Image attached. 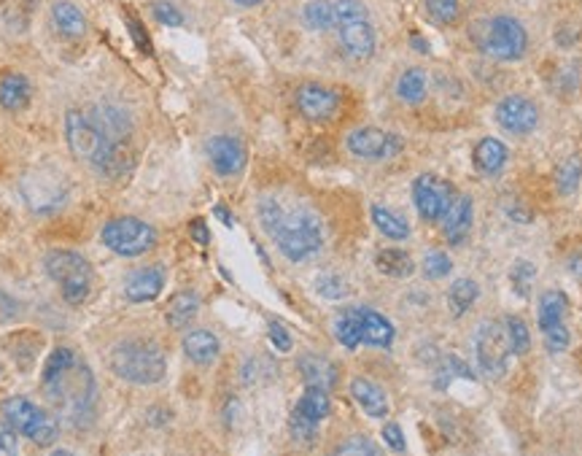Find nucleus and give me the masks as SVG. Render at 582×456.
Masks as SVG:
<instances>
[{"label":"nucleus","instance_id":"obj_9","mask_svg":"<svg viewBox=\"0 0 582 456\" xmlns=\"http://www.w3.org/2000/svg\"><path fill=\"white\" fill-rule=\"evenodd\" d=\"M100 238L119 257H141V254L154 249L157 230L152 224L135 219V216H119V219H111L103 227Z\"/></svg>","mask_w":582,"mask_h":456},{"label":"nucleus","instance_id":"obj_30","mask_svg":"<svg viewBox=\"0 0 582 456\" xmlns=\"http://www.w3.org/2000/svg\"><path fill=\"white\" fill-rule=\"evenodd\" d=\"M426 90H429V76L423 68H407L399 82H396V95L399 101L410 103V106H418L423 98H426Z\"/></svg>","mask_w":582,"mask_h":456},{"label":"nucleus","instance_id":"obj_26","mask_svg":"<svg viewBox=\"0 0 582 456\" xmlns=\"http://www.w3.org/2000/svg\"><path fill=\"white\" fill-rule=\"evenodd\" d=\"M90 117L103 130V136L111 141H125V136H130V119L117 106H95L90 111Z\"/></svg>","mask_w":582,"mask_h":456},{"label":"nucleus","instance_id":"obj_23","mask_svg":"<svg viewBox=\"0 0 582 456\" xmlns=\"http://www.w3.org/2000/svg\"><path fill=\"white\" fill-rule=\"evenodd\" d=\"M222 351L219 338L211 329H192L184 338V354L195 362V364H213L216 356Z\"/></svg>","mask_w":582,"mask_h":456},{"label":"nucleus","instance_id":"obj_36","mask_svg":"<svg viewBox=\"0 0 582 456\" xmlns=\"http://www.w3.org/2000/svg\"><path fill=\"white\" fill-rule=\"evenodd\" d=\"M76 362H79V359H76V354H74L71 348H65V346H63V348H55L52 356L47 359V367H44V386L52 383L55 378H60L63 373H68L71 367H76Z\"/></svg>","mask_w":582,"mask_h":456},{"label":"nucleus","instance_id":"obj_34","mask_svg":"<svg viewBox=\"0 0 582 456\" xmlns=\"http://www.w3.org/2000/svg\"><path fill=\"white\" fill-rule=\"evenodd\" d=\"M302 25L308 31H332L334 28V4L332 0H310L302 9Z\"/></svg>","mask_w":582,"mask_h":456},{"label":"nucleus","instance_id":"obj_3","mask_svg":"<svg viewBox=\"0 0 582 456\" xmlns=\"http://www.w3.org/2000/svg\"><path fill=\"white\" fill-rule=\"evenodd\" d=\"M44 389L55 399V405L63 410V416L74 421V426H87L95 410V378L87 364L76 362V367L55 378Z\"/></svg>","mask_w":582,"mask_h":456},{"label":"nucleus","instance_id":"obj_15","mask_svg":"<svg viewBox=\"0 0 582 456\" xmlns=\"http://www.w3.org/2000/svg\"><path fill=\"white\" fill-rule=\"evenodd\" d=\"M297 109H300V114L305 117V119H310V122H326V119H332L334 114H337V109H340V95L334 92V90H329V87H324V84H302L300 90H297Z\"/></svg>","mask_w":582,"mask_h":456},{"label":"nucleus","instance_id":"obj_48","mask_svg":"<svg viewBox=\"0 0 582 456\" xmlns=\"http://www.w3.org/2000/svg\"><path fill=\"white\" fill-rule=\"evenodd\" d=\"M267 329H270V343H273L278 351H283V354L291 351V335H289V329H286L281 321H270Z\"/></svg>","mask_w":582,"mask_h":456},{"label":"nucleus","instance_id":"obj_16","mask_svg":"<svg viewBox=\"0 0 582 456\" xmlns=\"http://www.w3.org/2000/svg\"><path fill=\"white\" fill-rule=\"evenodd\" d=\"M208 152V160H211V168L219 173V176H238L243 168H246V146L232 138V136H213L205 146Z\"/></svg>","mask_w":582,"mask_h":456},{"label":"nucleus","instance_id":"obj_13","mask_svg":"<svg viewBox=\"0 0 582 456\" xmlns=\"http://www.w3.org/2000/svg\"><path fill=\"white\" fill-rule=\"evenodd\" d=\"M404 141L378 127H356L345 136V149L361 160H391L402 152Z\"/></svg>","mask_w":582,"mask_h":456},{"label":"nucleus","instance_id":"obj_31","mask_svg":"<svg viewBox=\"0 0 582 456\" xmlns=\"http://www.w3.org/2000/svg\"><path fill=\"white\" fill-rule=\"evenodd\" d=\"M477 297H480V286L472 278H456L447 289V308L453 319H461L474 305Z\"/></svg>","mask_w":582,"mask_h":456},{"label":"nucleus","instance_id":"obj_33","mask_svg":"<svg viewBox=\"0 0 582 456\" xmlns=\"http://www.w3.org/2000/svg\"><path fill=\"white\" fill-rule=\"evenodd\" d=\"M334 338L345 348H356L361 343V308H348L334 319Z\"/></svg>","mask_w":582,"mask_h":456},{"label":"nucleus","instance_id":"obj_29","mask_svg":"<svg viewBox=\"0 0 582 456\" xmlns=\"http://www.w3.org/2000/svg\"><path fill=\"white\" fill-rule=\"evenodd\" d=\"M375 267L378 273L388 278H410L415 270V262L404 249H380L375 257Z\"/></svg>","mask_w":582,"mask_h":456},{"label":"nucleus","instance_id":"obj_1","mask_svg":"<svg viewBox=\"0 0 582 456\" xmlns=\"http://www.w3.org/2000/svg\"><path fill=\"white\" fill-rule=\"evenodd\" d=\"M259 222L278 251L291 262H308L324 249V224L305 206L286 208L281 200L265 197L259 203Z\"/></svg>","mask_w":582,"mask_h":456},{"label":"nucleus","instance_id":"obj_51","mask_svg":"<svg viewBox=\"0 0 582 456\" xmlns=\"http://www.w3.org/2000/svg\"><path fill=\"white\" fill-rule=\"evenodd\" d=\"M504 214H507L512 222H523V224H528V222H531V211H528L526 206H520V203H507Z\"/></svg>","mask_w":582,"mask_h":456},{"label":"nucleus","instance_id":"obj_39","mask_svg":"<svg viewBox=\"0 0 582 456\" xmlns=\"http://www.w3.org/2000/svg\"><path fill=\"white\" fill-rule=\"evenodd\" d=\"M421 267H423V276L431 278V281H439V278H445V276L453 273V262H450V257H447L445 251H439V249L426 251Z\"/></svg>","mask_w":582,"mask_h":456},{"label":"nucleus","instance_id":"obj_49","mask_svg":"<svg viewBox=\"0 0 582 456\" xmlns=\"http://www.w3.org/2000/svg\"><path fill=\"white\" fill-rule=\"evenodd\" d=\"M383 440H386V445H391L396 453H402L404 451V434H402V426L399 424H386L383 426Z\"/></svg>","mask_w":582,"mask_h":456},{"label":"nucleus","instance_id":"obj_2","mask_svg":"<svg viewBox=\"0 0 582 456\" xmlns=\"http://www.w3.org/2000/svg\"><path fill=\"white\" fill-rule=\"evenodd\" d=\"M111 370L130 383H160L168 373V359L154 340L133 338L111 351Z\"/></svg>","mask_w":582,"mask_h":456},{"label":"nucleus","instance_id":"obj_55","mask_svg":"<svg viewBox=\"0 0 582 456\" xmlns=\"http://www.w3.org/2000/svg\"><path fill=\"white\" fill-rule=\"evenodd\" d=\"M410 44H413L418 52H429V47H426V41H423L421 36H413V39H410Z\"/></svg>","mask_w":582,"mask_h":456},{"label":"nucleus","instance_id":"obj_10","mask_svg":"<svg viewBox=\"0 0 582 456\" xmlns=\"http://www.w3.org/2000/svg\"><path fill=\"white\" fill-rule=\"evenodd\" d=\"M472 346H474L477 364H480V370H482L488 378L504 375L507 359H509V354H512L507 329H501L496 321H482V324L474 329V343H472Z\"/></svg>","mask_w":582,"mask_h":456},{"label":"nucleus","instance_id":"obj_12","mask_svg":"<svg viewBox=\"0 0 582 456\" xmlns=\"http://www.w3.org/2000/svg\"><path fill=\"white\" fill-rule=\"evenodd\" d=\"M453 189L445 179L434 173H421L413 181V200L423 222H439L453 203Z\"/></svg>","mask_w":582,"mask_h":456},{"label":"nucleus","instance_id":"obj_24","mask_svg":"<svg viewBox=\"0 0 582 456\" xmlns=\"http://www.w3.org/2000/svg\"><path fill=\"white\" fill-rule=\"evenodd\" d=\"M507 157H509V152L499 138H482L474 149V168L485 176H496L504 171Z\"/></svg>","mask_w":582,"mask_h":456},{"label":"nucleus","instance_id":"obj_4","mask_svg":"<svg viewBox=\"0 0 582 456\" xmlns=\"http://www.w3.org/2000/svg\"><path fill=\"white\" fill-rule=\"evenodd\" d=\"M334 28L345 57L369 60L375 55V28L361 0H334Z\"/></svg>","mask_w":582,"mask_h":456},{"label":"nucleus","instance_id":"obj_7","mask_svg":"<svg viewBox=\"0 0 582 456\" xmlns=\"http://www.w3.org/2000/svg\"><path fill=\"white\" fill-rule=\"evenodd\" d=\"M65 138H68V146H71L74 157L84 160V162H92L98 171L109 160L111 149L119 144V141L106 138L103 130L92 122V117L84 114V111H76V109H71L65 114Z\"/></svg>","mask_w":582,"mask_h":456},{"label":"nucleus","instance_id":"obj_35","mask_svg":"<svg viewBox=\"0 0 582 456\" xmlns=\"http://www.w3.org/2000/svg\"><path fill=\"white\" fill-rule=\"evenodd\" d=\"M372 222L391 241H404L410 235V224L399 214H394V211H388L383 206H372Z\"/></svg>","mask_w":582,"mask_h":456},{"label":"nucleus","instance_id":"obj_19","mask_svg":"<svg viewBox=\"0 0 582 456\" xmlns=\"http://www.w3.org/2000/svg\"><path fill=\"white\" fill-rule=\"evenodd\" d=\"M472 219H474L472 197L469 195H456L453 203H450V208L442 216V227H445L442 232H445L447 243L458 246L469 235V230H472Z\"/></svg>","mask_w":582,"mask_h":456},{"label":"nucleus","instance_id":"obj_20","mask_svg":"<svg viewBox=\"0 0 582 456\" xmlns=\"http://www.w3.org/2000/svg\"><path fill=\"white\" fill-rule=\"evenodd\" d=\"M351 397L372 418H383L388 413V397H386V391L375 381H369V378H353L351 381Z\"/></svg>","mask_w":582,"mask_h":456},{"label":"nucleus","instance_id":"obj_21","mask_svg":"<svg viewBox=\"0 0 582 456\" xmlns=\"http://www.w3.org/2000/svg\"><path fill=\"white\" fill-rule=\"evenodd\" d=\"M52 25L60 36L76 41L87 33V17L82 14V9L71 0H57L52 6Z\"/></svg>","mask_w":582,"mask_h":456},{"label":"nucleus","instance_id":"obj_32","mask_svg":"<svg viewBox=\"0 0 582 456\" xmlns=\"http://www.w3.org/2000/svg\"><path fill=\"white\" fill-rule=\"evenodd\" d=\"M300 416H305V418H310V421H316V424H321L326 416H329V410H332V402H329V394H326V389H318V386H308L305 391H302V397H300V402H297V408H294Z\"/></svg>","mask_w":582,"mask_h":456},{"label":"nucleus","instance_id":"obj_42","mask_svg":"<svg viewBox=\"0 0 582 456\" xmlns=\"http://www.w3.org/2000/svg\"><path fill=\"white\" fill-rule=\"evenodd\" d=\"M534 273H536V267H534L531 262H526V259L512 267L509 281H512V289L517 292V297H528L531 284H534Z\"/></svg>","mask_w":582,"mask_h":456},{"label":"nucleus","instance_id":"obj_6","mask_svg":"<svg viewBox=\"0 0 582 456\" xmlns=\"http://www.w3.org/2000/svg\"><path fill=\"white\" fill-rule=\"evenodd\" d=\"M44 267L60 284L68 305H82L87 300L92 289V265L82 254L68 251V249H55L47 254Z\"/></svg>","mask_w":582,"mask_h":456},{"label":"nucleus","instance_id":"obj_40","mask_svg":"<svg viewBox=\"0 0 582 456\" xmlns=\"http://www.w3.org/2000/svg\"><path fill=\"white\" fill-rule=\"evenodd\" d=\"M332 456H383V453H380V448H378L369 437L356 434V437L343 440V443L332 451Z\"/></svg>","mask_w":582,"mask_h":456},{"label":"nucleus","instance_id":"obj_50","mask_svg":"<svg viewBox=\"0 0 582 456\" xmlns=\"http://www.w3.org/2000/svg\"><path fill=\"white\" fill-rule=\"evenodd\" d=\"M127 28H130V33H133V39H135L138 49H141V52H152V44H149V39H146V31H143V25H141L138 20H127Z\"/></svg>","mask_w":582,"mask_h":456},{"label":"nucleus","instance_id":"obj_18","mask_svg":"<svg viewBox=\"0 0 582 456\" xmlns=\"http://www.w3.org/2000/svg\"><path fill=\"white\" fill-rule=\"evenodd\" d=\"M162 286H165V270L160 265H152V267H141L135 270L127 284H125V294L130 303H152L162 294Z\"/></svg>","mask_w":582,"mask_h":456},{"label":"nucleus","instance_id":"obj_17","mask_svg":"<svg viewBox=\"0 0 582 456\" xmlns=\"http://www.w3.org/2000/svg\"><path fill=\"white\" fill-rule=\"evenodd\" d=\"M22 195L28 200V206L39 214H47V211H55L63 206L65 200V187L47 176V173H33L30 179L22 181Z\"/></svg>","mask_w":582,"mask_h":456},{"label":"nucleus","instance_id":"obj_45","mask_svg":"<svg viewBox=\"0 0 582 456\" xmlns=\"http://www.w3.org/2000/svg\"><path fill=\"white\" fill-rule=\"evenodd\" d=\"M291 434H294V440H300V443H313L316 434H318V424L310 421V418H305V416H300V413L294 410V413H291Z\"/></svg>","mask_w":582,"mask_h":456},{"label":"nucleus","instance_id":"obj_41","mask_svg":"<svg viewBox=\"0 0 582 456\" xmlns=\"http://www.w3.org/2000/svg\"><path fill=\"white\" fill-rule=\"evenodd\" d=\"M316 292H318L321 297H326V300H343V297L348 294V284H345V278L337 276V273H321V276L316 278Z\"/></svg>","mask_w":582,"mask_h":456},{"label":"nucleus","instance_id":"obj_5","mask_svg":"<svg viewBox=\"0 0 582 456\" xmlns=\"http://www.w3.org/2000/svg\"><path fill=\"white\" fill-rule=\"evenodd\" d=\"M474 41L488 57L501 60V63L520 60L526 55V47H528L526 28L509 14H496V17L480 22L474 28Z\"/></svg>","mask_w":582,"mask_h":456},{"label":"nucleus","instance_id":"obj_57","mask_svg":"<svg viewBox=\"0 0 582 456\" xmlns=\"http://www.w3.org/2000/svg\"><path fill=\"white\" fill-rule=\"evenodd\" d=\"M49 456H74L71 451H65V448H57V451H52Z\"/></svg>","mask_w":582,"mask_h":456},{"label":"nucleus","instance_id":"obj_46","mask_svg":"<svg viewBox=\"0 0 582 456\" xmlns=\"http://www.w3.org/2000/svg\"><path fill=\"white\" fill-rule=\"evenodd\" d=\"M0 456H20L17 429H14L6 418L0 421Z\"/></svg>","mask_w":582,"mask_h":456},{"label":"nucleus","instance_id":"obj_22","mask_svg":"<svg viewBox=\"0 0 582 456\" xmlns=\"http://www.w3.org/2000/svg\"><path fill=\"white\" fill-rule=\"evenodd\" d=\"M394 324L372 311V308H361V343L367 346H375V348H388L394 343Z\"/></svg>","mask_w":582,"mask_h":456},{"label":"nucleus","instance_id":"obj_14","mask_svg":"<svg viewBox=\"0 0 582 456\" xmlns=\"http://www.w3.org/2000/svg\"><path fill=\"white\" fill-rule=\"evenodd\" d=\"M496 122L509 136H528L539 125V111L528 98L509 95L496 106Z\"/></svg>","mask_w":582,"mask_h":456},{"label":"nucleus","instance_id":"obj_43","mask_svg":"<svg viewBox=\"0 0 582 456\" xmlns=\"http://www.w3.org/2000/svg\"><path fill=\"white\" fill-rule=\"evenodd\" d=\"M426 9L439 25H450L458 20V0H426Z\"/></svg>","mask_w":582,"mask_h":456},{"label":"nucleus","instance_id":"obj_38","mask_svg":"<svg viewBox=\"0 0 582 456\" xmlns=\"http://www.w3.org/2000/svg\"><path fill=\"white\" fill-rule=\"evenodd\" d=\"M507 338H509V348H512L515 356L528 354V348H531V332H528V324L520 316H509L507 319Z\"/></svg>","mask_w":582,"mask_h":456},{"label":"nucleus","instance_id":"obj_52","mask_svg":"<svg viewBox=\"0 0 582 456\" xmlns=\"http://www.w3.org/2000/svg\"><path fill=\"white\" fill-rule=\"evenodd\" d=\"M192 235H195V241H200V243H208V241H211V235H208L203 219H195V222H192Z\"/></svg>","mask_w":582,"mask_h":456},{"label":"nucleus","instance_id":"obj_8","mask_svg":"<svg viewBox=\"0 0 582 456\" xmlns=\"http://www.w3.org/2000/svg\"><path fill=\"white\" fill-rule=\"evenodd\" d=\"M4 418L36 445H52L60 432L57 421L44 408L33 405L28 397H9L4 402Z\"/></svg>","mask_w":582,"mask_h":456},{"label":"nucleus","instance_id":"obj_25","mask_svg":"<svg viewBox=\"0 0 582 456\" xmlns=\"http://www.w3.org/2000/svg\"><path fill=\"white\" fill-rule=\"evenodd\" d=\"M297 367H300V373H302V378H305L308 386L332 389L334 381H337V370H334V364H332L329 359H324V356L305 354V356H300Z\"/></svg>","mask_w":582,"mask_h":456},{"label":"nucleus","instance_id":"obj_56","mask_svg":"<svg viewBox=\"0 0 582 456\" xmlns=\"http://www.w3.org/2000/svg\"><path fill=\"white\" fill-rule=\"evenodd\" d=\"M238 6H246V9H254V6H259V4H265V0H235Z\"/></svg>","mask_w":582,"mask_h":456},{"label":"nucleus","instance_id":"obj_28","mask_svg":"<svg viewBox=\"0 0 582 456\" xmlns=\"http://www.w3.org/2000/svg\"><path fill=\"white\" fill-rule=\"evenodd\" d=\"M197 311H200V297H197V292H178V294L168 303V308H165V321H168V327H173V329H184V327H189V321L197 316Z\"/></svg>","mask_w":582,"mask_h":456},{"label":"nucleus","instance_id":"obj_47","mask_svg":"<svg viewBox=\"0 0 582 456\" xmlns=\"http://www.w3.org/2000/svg\"><path fill=\"white\" fill-rule=\"evenodd\" d=\"M447 378H466V381H472L474 373L466 367L464 359H458V356H445V370H442V375H439V386H445Z\"/></svg>","mask_w":582,"mask_h":456},{"label":"nucleus","instance_id":"obj_54","mask_svg":"<svg viewBox=\"0 0 582 456\" xmlns=\"http://www.w3.org/2000/svg\"><path fill=\"white\" fill-rule=\"evenodd\" d=\"M569 267H571V273H577V276L582 278V251H579V254H574V257L569 259Z\"/></svg>","mask_w":582,"mask_h":456},{"label":"nucleus","instance_id":"obj_44","mask_svg":"<svg viewBox=\"0 0 582 456\" xmlns=\"http://www.w3.org/2000/svg\"><path fill=\"white\" fill-rule=\"evenodd\" d=\"M152 14L157 17V22H162L168 28L184 25V14L173 4H168V0H157V4H152Z\"/></svg>","mask_w":582,"mask_h":456},{"label":"nucleus","instance_id":"obj_27","mask_svg":"<svg viewBox=\"0 0 582 456\" xmlns=\"http://www.w3.org/2000/svg\"><path fill=\"white\" fill-rule=\"evenodd\" d=\"M30 82L22 74H9L0 79V106L6 111H22L30 103Z\"/></svg>","mask_w":582,"mask_h":456},{"label":"nucleus","instance_id":"obj_11","mask_svg":"<svg viewBox=\"0 0 582 456\" xmlns=\"http://www.w3.org/2000/svg\"><path fill=\"white\" fill-rule=\"evenodd\" d=\"M566 311H569V300L563 292H544L542 300H539V308H536V321H539V329L544 335V346L547 351L552 354H560L569 348V329H566Z\"/></svg>","mask_w":582,"mask_h":456},{"label":"nucleus","instance_id":"obj_37","mask_svg":"<svg viewBox=\"0 0 582 456\" xmlns=\"http://www.w3.org/2000/svg\"><path fill=\"white\" fill-rule=\"evenodd\" d=\"M579 179H582V165H579L577 157L560 162L558 171H555V187H558L560 195H571L579 187Z\"/></svg>","mask_w":582,"mask_h":456},{"label":"nucleus","instance_id":"obj_53","mask_svg":"<svg viewBox=\"0 0 582 456\" xmlns=\"http://www.w3.org/2000/svg\"><path fill=\"white\" fill-rule=\"evenodd\" d=\"M213 214H216V216H219V219H222V222H224L227 227H232V224H235V219H232L230 214H227V208H224V206H216V208H213Z\"/></svg>","mask_w":582,"mask_h":456}]
</instances>
